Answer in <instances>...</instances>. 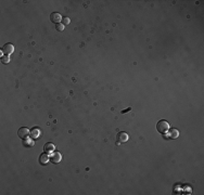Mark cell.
<instances>
[{
    "label": "cell",
    "instance_id": "1",
    "mask_svg": "<svg viewBox=\"0 0 204 195\" xmlns=\"http://www.w3.org/2000/svg\"><path fill=\"white\" fill-rule=\"evenodd\" d=\"M156 130L159 131L162 134H166L169 130V124L166 121V120H160L157 124H156Z\"/></svg>",
    "mask_w": 204,
    "mask_h": 195
},
{
    "label": "cell",
    "instance_id": "2",
    "mask_svg": "<svg viewBox=\"0 0 204 195\" xmlns=\"http://www.w3.org/2000/svg\"><path fill=\"white\" fill-rule=\"evenodd\" d=\"M14 51V46L12 44H5L3 46V48L1 49V52L5 55H9V54L13 53Z\"/></svg>",
    "mask_w": 204,
    "mask_h": 195
},
{
    "label": "cell",
    "instance_id": "3",
    "mask_svg": "<svg viewBox=\"0 0 204 195\" xmlns=\"http://www.w3.org/2000/svg\"><path fill=\"white\" fill-rule=\"evenodd\" d=\"M116 139H117V144L118 143H125V142H127L128 141V139H129V137H128V134L127 133L125 132V131H120V132H118L117 133V136H116Z\"/></svg>",
    "mask_w": 204,
    "mask_h": 195
},
{
    "label": "cell",
    "instance_id": "4",
    "mask_svg": "<svg viewBox=\"0 0 204 195\" xmlns=\"http://www.w3.org/2000/svg\"><path fill=\"white\" fill-rule=\"evenodd\" d=\"M50 21L52 23L59 24V23L62 22V16H61V14L58 13V12H52V13L50 14Z\"/></svg>",
    "mask_w": 204,
    "mask_h": 195
},
{
    "label": "cell",
    "instance_id": "5",
    "mask_svg": "<svg viewBox=\"0 0 204 195\" xmlns=\"http://www.w3.org/2000/svg\"><path fill=\"white\" fill-rule=\"evenodd\" d=\"M29 133H31V131H29V130H28L26 127H22V128H20L18 130V136L21 138L22 140L28 137V136H29Z\"/></svg>",
    "mask_w": 204,
    "mask_h": 195
},
{
    "label": "cell",
    "instance_id": "6",
    "mask_svg": "<svg viewBox=\"0 0 204 195\" xmlns=\"http://www.w3.org/2000/svg\"><path fill=\"white\" fill-rule=\"evenodd\" d=\"M40 134H41V130H40L38 127H34V128H31V133H29V136L33 140H36V139H38L40 137Z\"/></svg>",
    "mask_w": 204,
    "mask_h": 195
},
{
    "label": "cell",
    "instance_id": "7",
    "mask_svg": "<svg viewBox=\"0 0 204 195\" xmlns=\"http://www.w3.org/2000/svg\"><path fill=\"white\" fill-rule=\"evenodd\" d=\"M61 160H62V156H61V154L58 153V152L53 153L52 156L50 157V162H51V163H53V164H59V163L61 162Z\"/></svg>",
    "mask_w": 204,
    "mask_h": 195
},
{
    "label": "cell",
    "instance_id": "8",
    "mask_svg": "<svg viewBox=\"0 0 204 195\" xmlns=\"http://www.w3.org/2000/svg\"><path fill=\"white\" fill-rule=\"evenodd\" d=\"M49 160H50V157L48 156L47 153H44L39 156V164L41 166H46L49 163Z\"/></svg>",
    "mask_w": 204,
    "mask_h": 195
},
{
    "label": "cell",
    "instance_id": "9",
    "mask_svg": "<svg viewBox=\"0 0 204 195\" xmlns=\"http://www.w3.org/2000/svg\"><path fill=\"white\" fill-rule=\"evenodd\" d=\"M44 153H47V154H50V153H52V152L55 150V146H54L53 143H51V142H48V143H46V144H44Z\"/></svg>",
    "mask_w": 204,
    "mask_h": 195
},
{
    "label": "cell",
    "instance_id": "10",
    "mask_svg": "<svg viewBox=\"0 0 204 195\" xmlns=\"http://www.w3.org/2000/svg\"><path fill=\"white\" fill-rule=\"evenodd\" d=\"M35 145V142L33 139H28V138H25V139H23V146L24 147H26V149H31L33 146Z\"/></svg>",
    "mask_w": 204,
    "mask_h": 195
},
{
    "label": "cell",
    "instance_id": "11",
    "mask_svg": "<svg viewBox=\"0 0 204 195\" xmlns=\"http://www.w3.org/2000/svg\"><path fill=\"white\" fill-rule=\"evenodd\" d=\"M178 137H179V132H178L177 129H172V130L168 132V138L169 139H173V140H175V139H177Z\"/></svg>",
    "mask_w": 204,
    "mask_h": 195
},
{
    "label": "cell",
    "instance_id": "12",
    "mask_svg": "<svg viewBox=\"0 0 204 195\" xmlns=\"http://www.w3.org/2000/svg\"><path fill=\"white\" fill-rule=\"evenodd\" d=\"M9 62H10L9 55H2V57H1V63H2V64H8Z\"/></svg>",
    "mask_w": 204,
    "mask_h": 195
},
{
    "label": "cell",
    "instance_id": "13",
    "mask_svg": "<svg viewBox=\"0 0 204 195\" xmlns=\"http://www.w3.org/2000/svg\"><path fill=\"white\" fill-rule=\"evenodd\" d=\"M55 28H57V31H64V25H63L62 23H59V24H57Z\"/></svg>",
    "mask_w": 204,
    "mask_h": 195
},
{
    "label": "cell",
    "instance_id": "14",
    "mask_svg": "<svg viewBox=\"0 0 204 195\" xmlns=\"http://www.w3.org/2000/svg\"><path fill=\"white\" fill-rule=\"evenodd\" d=\"M71 23V20L68 18H62V24L63 25H68Z\"/></svg>",
    "mask_w": 204,
    "mask_h": 195
},
{
    "label": "cell",
    "instance_id": "15",
    "mask_svg": "<svg viewBox=\"0 0 204 195\" xmlns=\"http://www.w3.org/2000/svg\"><path fill=\"white\" fill-rule=\"evenodd\" d=\"M131 110V107H128L127 110H124V111H122V114H125V113H127V112H129Z\"/></svg>",
    "mask_w": 204,
    "mask_h": 195
}]
</instances>
